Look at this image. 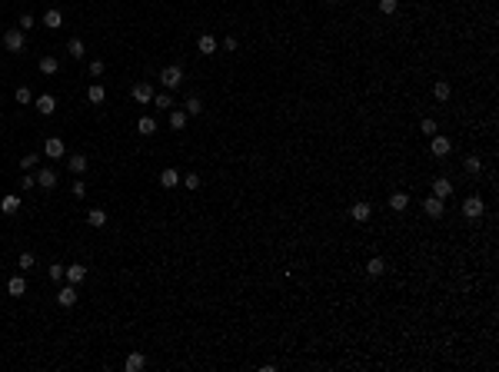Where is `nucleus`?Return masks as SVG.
Returning <instances> with one entry per match:
<instances>
[{"label": "nucleus", "instance_id": "1", "mask_svg": "<svg viewBox=\"0 0 499 372\" xmlns=\"http://www.w3.org/2000/svg\"><path fill=\"white\" fill-rule=\"evenodd\" d=\"M483 213H486V203L479 196H466L463 199V216H466V220H479Z\"/></svg>", "mask_w": 499, "mask_h": 372}, {"label": "nucleus", "instance_id": "2", "mask_svg": "<svg viewBox=\"0 0 499 372\" xmlns=\"http://www.w3.org/2000/svg\"><path fill=\"white\" fill-rule=\"evenodd\" d=\"M160 83H163L166 90L180 87V83H183V70H180V67H163V70H160Z\"/></svg>", "mask_w": 499, "mask_h": 372}, {"label": "nucleus", "instance_id": "3", "mask_svg": "<svg viewBox=\"0 0 499 372\" xmlns=\"http://www.w3.org/2000/svg\"><path fill=\"white\" fill-rule=\"evenodd\" d=\"M4 47H7L10 54H20V50H24V30H20V27L7 30L4 33Z\"/></svg>", "mask_w": 499, "mask_h": 372}, {"label": "nucleus", "instance_id": "4", "mask_svg": "<svg viewBox=\"0 0 499 372\" xmlns=\"http://www.w3.org/2000/svg\"><path fill=\"white\" fill-rule=\"evenodd\" d=\"M349 216H353L356 223H366V220L373 216V206L366 203V199H359V203H353V206H349Z\"/></svg>", "mask_w": 499, "mask_h": 372}, {"label": "nucleus", "instance_id": "5", "mask_svg": "<svg viewBox=\"0 0 499 372\" xmlns=\"http://www.w3.org/2000/svg\"><path fill=\"white\" fill-rule=\"evenodd\" d=\"M64 276H67V283L80 286L83 279H87V266H80V262H77V266H67V270H64Z\"/></svg>", "mask_w": 499, "mask_h": 372}, {"label": "nucleus", "instance_id": "6", "mask_svg": "<svg viewBox=\"0 0 499 372\" xmlns=\"http://www.w3.org/2000/svg\"><path fill=\"white\" fill-rule=\"evenodd\" d=\"M57 302H60V306H73V302H77V286H73V283H67L64 286V289H60V293H57Z\"/></svg>", "mask_w": 499, "mask_h": 372}, {"label": "nucleus", "instance_id": "7", "mask_svg": "<svg viewBox=\"0 0 499 372\" xmlns=\"http://www.w3.org/2000/svg\"><path fill=\"white\" fill-rule=\"evenodd\" d=\"M133 100L137 103H150L153 100V87L143 80V83H133Z\"/></svg>", "mask_w": 499, "mask_h": 372}, {"label": "nucleus", "instance_id": "8", "mask_svg": "<svg viewBox=\"0 0 499 372\" xmlns=\"http://www.w3.org/2000/svg\"><path fill=\"white\" fill-rule=\"evenodd\" d=\"M216 47H220V43H216V40H213V33H203V37L197 40V50H200V54H203V57L216 54Z\"/></svg>", "mask_w": 499, "mask_h": 372}, {"label": "nucleus", "instance_id": "9", "mask_svg": "<svg viewBox=\"0 0 499 372\" xmlns=\"http://www.w3.org/2000/svg\"><path fill=\"white\" fill-rule=\"evenodd\" d=\"M43 153H47L50 160H60V156H64V140H57V136H50V140L43 143Z\"/></svg>", "mask_w": 499, "mask_h": 372}, {"label": "nucleus", "instance_id": "10", "mask_svg": "<svg viewBox=\"0 0 499 372\" xmlns=\"http://www.w3.org/2000/svg\"><path fill=\"white\" fill-rule=\"evenodd\" d=\"M452 193V183L446 180V176H436L433 180V196H439V199H446Z\"/></svg>", "mask_w": 499, "mask_h": 372}, {"label": "nucleus", "instance_id": "11", "mask_svg": "<svg viewBox=\"0 0 499 372\" xmlns=\"http://www.w3.org/2000/svg\"><path fill=\"white\" fill-rule=\"evenodd\" d=\"M24 293H27V279H24V276H14V279L7 283V296H14V299H20Z\"/></svg>", "mask_w": 499, "mask_h": 372}, {"label": "nucleus", "instance_id": "12", "mask_svg": "<svg viewBox=\"0 0 499 372\" xmlns=\"http://www.w3.org/2000/svg\"><path fill=\"white\" fill-rule=\"evenodd\" d=\"M429 150H433V156H446V153L452 150V143L446 140V136H433V143H429Z\"/></svg>", "mask_w": 499, "mask_h": 372}, {"label": "nucleus", "instance_id": "13", "mask_svg": "<svg viewBox=\"0 0 499 372\" xmlns=\"http://www.w3.org/2000/svg\"><path fill=\"white\" fill-rule=\"evenodd\" d=\"M160 186H163V190H173V186H180V173L166 167L163 173H160Z\"/></svg>", "mask_w": 499, "mask_h": 372}, {"label": "nucleus", "instance_id": "14", "mask_svg": "<svg viewBox=\"0 0 499 372\" xmlns=\"http://www.w3.org/2000/svg\"><path fill=\"white\" fill-rule=\"evenodd\" d=\"M406 206H410V193H393V196H389V209H393V213H403Z\"/></svg>", "mask_w": 499, "mask_h": 372}, {"label": "nucleus", "instance_id": "15", "mask_svg": "<svg viewBox=\"0 0 499 372\" xmlns=\"http://www.w3.org/2000/svg\"><path fill=\"white\" fill-rule=\"evenodd\" d=\"M143 365H147V356H143V352H130L127 362H123V369H127V372H140Z\"/></svg>", "mask_w": 499, "mask_h": 372}, {"label": "nucleus", "instance_id": "16", "mask_svg": "<svg viewBox=\"0 0 499 372\" xmlns=\"http://www.w3.org/2000/svg\"><path fill=\"white\" fill-rule=\"evenodd\" d=\"M449 93H452L449 80H436V83H433V96H436L439 103H443V100H449Z\"/></svg>", "mask_w": 499, "mask_h": 372}, {"label": "nucleus", "instance_id": "17", "mask_svg": "<svg viewBox=\"0 0 499 372\" xmlns=\"http://www.w3.org/2000/svg\"><path fill=\"white\" fill-rule=\"evenodd\" d=\"M37 186L54 190V186H57V173H54V170H40V173H37Z\"/></svg>", "mask_w": 499, "mask_h": 372}, {"label": "nucleus", "instance_id": "18", "mask_svg": "<svg viewBox=\"0 0 499 372\" xmlns=\"http://www.w3.org/2000/svg\"><path fill=\"white\" fill-rule=\"evenodd\" d=\"M37 110H40V113H43V117H50V113H54V110H57V100H54V96H50V93H43V96H37Z\"/></svg>", "mask_w": 499, "mask_h": 372}, {"label": "nucleus", "instance_id": "19", "mask_svg": "<svg viewBox=\"0 0 499 372\" xmlns=\"http://www.w3.org/2000/svg\"><path fill=\"white\" fill-rule=\"evenodd\" d=\"M426 216H433V220L443 216V199L439 196H426Z\"/></svg>", "mask_w": 499, "mask_h": 372}, {"label": "nucleus", "instance_id": "20", "mask_svg": "<svg viewBox=\"0 0 499 372\" xmlns=\"http://www.w3.org/2000/svg\"><path fill=\"white\" fill-rule=\"evenodd\" d=\"M137 133H143V136L157 133V120H153V117H140V120H137Z\"/></svg>", "mask_w": 499, "mask_h": 372}, {"label": "nucleus", "instance_id": "21", "mask_svg": "<svg viewBox=\"0 0 499 372\" xmlns=\"http://www.w3.org/2000/svg\"><path fill=\"white\" fill-rule=\"evenodd\" d=\"M366 273H370V276H383V273H386V259H380V256H373V259L366 262Z\"/></svg>", "mask_w": 499, "mask_h": 372}, {"label": "nucleus", "instance_id": "22", "mask_svg": "<svg viewBox=\"0 0 499 372\" xmlns=\"http://www.w3.org/2000/svg\"><path fill=\"white\" fill-rule=\"evenodd\" d=\"M60 24H64V14H60V10H47V14H43V27L57 30Z\"/></svg>", "mask_w": 499, "mask_h": 372}, {"label": "nucleus", "instance_id": "23", "mask_svg": "<svg viewBox=\"0 0 499 372\" xmlns=\"http://www.w3.org/2000/svg\"><path fill=\"white\" fill-rule=\"evenodd\" d=\"M67 167H70L73 170V173H83V170H87V156H83V153H77V156H70V160H67Z\"/></svg>", "mask_w": 499, "mask_h": 372}, {"label": "nucleus", "instance_id": "24", "mask_svg": "<svg viewBox=\"0 0 499 372\" xmlns=\"http://www.w3.org/2000/svg\"><path fill=\"white\" fill-rule=\"evenodd\" d=\"M57 70H60V60H57V57H43V60H40V73L50 77V73H57Z\"/></svg>", "mask_w": 499, "mask_h": 372}, {"label": "nucleus", "instance_id": "25", "mask_svg": "<svg viewBox=\"0 0 499 372\" xmlns=\"http://www.w3.org/2000/svg\"><path fill=\"white\" fill-rule=\"evenodd\" d=\"M187 127V110H173L170 113V130H183Z\"/></svg>", "mask_w": 499, "mask_h": 372}, {"label": "nucleus", "instance_id": "26", "mask_svg": "<svg viewBox=\"0 0 499 372\" xmlns=\"http://www.w3.org/2000/svg\"><path fill=\"white\" fill-rule=\"evenodd\" d=\"M87 100H90V103H103V100H107V90H103L100 83H94V87L87 90Z\"/></svg>", "mask_w": 499, "mask_h": 372}, {"label": "nucleus", "instance_id": "27", "mask_svg": "<svg viewBox=\"0 0 499 372\" xmlns=\"http://www.w3.org/2000/svg\"><path fill=\"white\" fill-rule=\"evenodd\" d=\"M67 50H70V57H73V60H80V57L87 54V47H83V40H77V37H73L70 43H67Z\"/></svg>", "mask_w": 499, "mask_h": 372}, {"label": "nucleus", "instance_id": "28", "mask_svg": "<svg viewBox=\"0 0 499 372\" xmlns=\"http://www.w3.org/2000/svg\"><path fill=\"white\" fill-rule=\"evenodd\" d=\"M87 223H90V226H107V213H103V209H90Z\"/></svg>", "mask_w": 499, "mask_h": 372}, {"label": "nucleus", "instance_id": "29", "mask_svg": "<svg viewBox=\"0 0 499 372\" xmlns=\"http://www.w3.org/2000/svg\"><path fill=\"white\" fill-rule=\"evenodd\" d=\"M153 107H160V110H170V107H173V96H170V93H153Z\"/></svg>", "mask_w": 499, "mask_h": 372}, {"label": "nucleus", "instance_id": "30", "mask_svg": "<svg viewBox=\"0 0 499 372\" xmlns=\"http://www.w3.org/2000/svg\"><path fill=\"white\" fill-rule=\"evenodd\" d=\"M0 209H4V213H17V209H20V199L17 196H4L0 199Z\"/></svg>", "mask_w": 499, "mask_h": 372}, {"label": "nucleus", "instance_id": "31", "mask_svg": "<svg viewBox=\"0 0 499 372\" xmlns=\"http://www.w3.org/2000/svg\"><path fill=\"white\" fill-rule=\"evenodd\" d=\"M197 113H203V103H200V96H190L187 100V117H197Z\"/></svg>", "mask_w": 499, "mask_h": 372}, {"label": "nucleus", "instance_id": "32", "mask_svg": "<svg viewBox=\"0 0 499 372\" xmlns=\"http://www.w3.org/2000/svg\"><path fill=\"white\" fill-rule=\"evenodd\" d=\"M463 167H466V173H479V170H483V163H479V156H466V163H463Z\"/></svg>", "mask_w": 499, "mask_h": 372}, {"label": "nucleus", "instance_id": "33", "mask_svg": "<svg viewBox=\"0 0 499 372\" xmlns=\"http://www.w3.org/2000/svg\"><path fill=\"white\" fill-rule=\"evenodd\" d=\"M17 103H33V93H30V87H20V90H17Z\"/></svg>", "mask_w": 499, "mask_h": 372}, {"label": "nucleus", "instance_id": "34", "mask_svg": "<svg viewBox=\"0 0 499 372\" xmlns=\"http://www.w3.org/2000/svg\"><path fill=\"white\" fill-rule=\"evenodd\" d=\"M37 160H40L37 153H27V156L20 160V167H24V173H27V170H33V167H37Z\"/></svg>", "mask_w": 499, "mask_h": 372}, {"label": "nucleus", "instance_id": "35", "mask_svg": "<svg viewBox=\"0 0 499 372\" xmlns=\"http://www.w3.org/2000/svg\"><path fill=\"white\" fill-rule=\"evenodd\" d=\"M70 190H73V196H77V199H83V196H87V183H83V180H77V183L70 186Z\"/></svg>", "mask_w": 499, "mask_h": 372}, {"label": "nucleus", "instance_id": "36", "mask_svg": "<svg viewBox=\"0 0 499 372\" xmlns=\"http://www.w3.org/2000/svg\"><path fill=\"white\" fill-rule=\"evenodd\" d=\"M20 186H24V190H30V186H37V176H33L30 170H27V173L20 176Z\"/></svg>", "mask_w": 499, "mask_h": 372}, {"label": "nucleus", "instance_id": "37", "mask_svg": "<svg viewBox=\"0 0 499 372\" xmlns=\"http://www.w3.org/2000/svg\"><path fill=\"white\" fill-rule=\"evenodd\" d=\"M183 186H187V190H200V176H197V173H187Z\"/></svg>", "mask_w": 499, "mask_h": 372}, {"label": "nucleus", "instance_id": "38", "mask_svg": "<svg viewBox=\"0 0 499 372\" xmlns=\"http://www.w3.org/2000/svg\"><path fill=\"white\" fill-rule=\"evenodd\" d=\"M64 270H67V266H60V262H54V266H50V279H54V283H57V279H64Z\"/></svg>", "mask_w": 499, "mask_h": 372}, {"label": "nucleus", "instance_id": "39", "mask_svg": "<svg viewBox=\"0 0 499 372\" xmlns=\"http://www.w3.org/2000/svg\"><path fill=\"white\" fill-rule=\"evenodd\" d=\"M17 266H20V270H30V266H33V253H20Z\"/></svg>", "mask_w": 499, "mask_h": 372}, {"label": "nucleus", "instance_id": "40", "mask_svg": "<svg viewBox=\"0 0 499 372\" xmlns=\"http://www.w3.org/2000/svg\"><path fill=\"white\" fill-rule=\"evenodd\" d=\"M420 130H423L426 136H436V120H423V123H420Z\"/></svg>", "mask_w": 499, "mask_h": 372}, {"label": "nucleus", "instance_id": "41", "mask_svg": "<svg viewBox=\"0 0 499 372\" xmlns=\"http://www.w3.org/2000/svg\"><path fill=\"white\" fill-rule=\"evenodd\" d=\"M380 10L383 14H396V0H380Z\"/></svg>", "mask_w": 499, "mask_h": 372}, {"label": "nucleus", "instance_id": "42", "mask_svg": "<svg viewBox=\"0 0 499 372\" xmlns=\"http://www.w3.org/2000/svg\"><path fill=\"white\" fill-rule=\"evenodd\" d=\"M90 77H103V60H94V64H90Z\"/></svg>", "mask_w": 499, "mask_h": 372}, {"label": "nucleus", "instance_id": "43", "mask_svg": "<svg viewBox=\"0 0 499 372\" xmlns=\"http://www.w3.org/2000/svg\"><path fill=\"white\" fill-rule=\"evenodd\" d=\"M30 27H33V17L24 14V17H20V30H30Z\"/></svg>", "mask_w": 499, "mask_h": 372}, {"label": "nucleus", "instance_id": "44", "mask_svg": "<svg viewBox=\"0 0 499 372\" xmlns=\"http://www.w3.org/2000/svg\"><path fill=\"white\" fill-rule=\"evenodd\" d=\"M237 47H240L237 37H226V40H223V50H237Z\"/></svg>", "mask_w": 499, "mask_h": 372}, {"label": "nucleus", "instance_id": "45", "mask_svg": "<svg viewBox=\"0 0 499 372\" xmlns=\"http://www.w3.org/2000/svg\"><path fill=\"white\" fill-rule=\"evenodd\" d=\"M290 4H293V0H290Z\"/></svg>", "mask_w": 499, "mask_h": 372}]
</instances>
